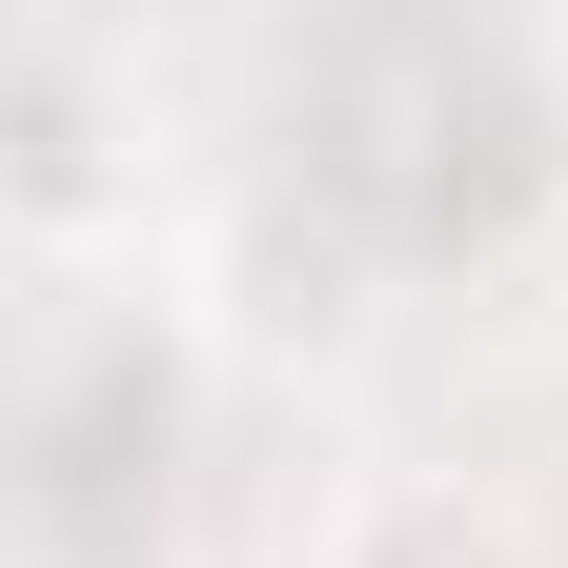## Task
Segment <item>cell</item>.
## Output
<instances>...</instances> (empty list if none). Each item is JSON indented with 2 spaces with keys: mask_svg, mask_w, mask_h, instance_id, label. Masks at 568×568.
Wrapping results in <instances>:
<instances>
[{
  "mask_svg": "<svg viewBox=\"0 0 568 568\" xmlns=\"http://www.w3.org/2000/svg\"><path fill=\"white\" fill-rule=\"evenodd\" d=\"M325 568H508V528L487 508H426V487H386V508H345Z\"/></svg>",
  "mask_w": 568,
  "mask_h": 568,
  "instance_id": "6da1fadb",
  "label": "cell"
}]
</instances>
